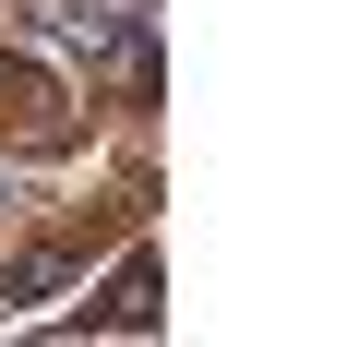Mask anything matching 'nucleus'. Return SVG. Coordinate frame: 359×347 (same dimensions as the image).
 <instances>
[{
	"label": "nucleus",
	"mask_w": 359,
	"mask_h": 347,
	"mask_svg": "<svg viewBox=\"0 0 359 347\" xmlns=\"http://www.w3.org/2000/svg\"><path fill=\"white\" fill-rule=\"evenodd\" d=\"M84 323H120V335H144V323H156V252H132V264L108 275V299H96Z\"/></svg>",
	"instance_id": "nucleus-1"
},
{
	"label": "nucleus",
	"mask_w": 359,
	"mask_h": 347,
	"mask_svg": "<svg viewBox=\"0 0 359 347\" xmlns=\"http://www.w3.org/2000/svg\"><path fill=\"white\" fill-rule=\"evenodd\" d=\"M60 275H72V252H60V240H48V252H25L13 275H0V311H25V299H48Z\"/></svg>",
	"instance_id": "nucleus-2"
}]
</instances>
